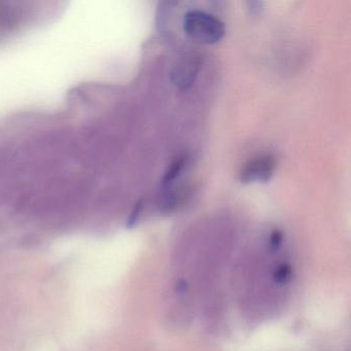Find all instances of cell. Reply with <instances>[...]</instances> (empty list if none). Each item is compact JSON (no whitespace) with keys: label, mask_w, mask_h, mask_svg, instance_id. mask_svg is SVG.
<instances>
[{"label":"cell","mask_w":351,"mask_h":351,"mask_svg":"<svg viewBox=\"0 0 351 351\" xmlns=\"http://www.w3.org/2000/svg\"><path fill=\"white\" fill-rule=\"evenodd\" d=\"M182 27L189 38L202 44H217L226 34L225 24L210 14L190 11L184 15Z\"/></svg>","instance_id":"cell-1"},{"label":"cell","mask_w":351,"mask_h":351,"mask_svg":"<svg viewBox=\"0 0 351 351\" xmlns=\"http://www.w3.org/2000/svg\"><path fill=\"white\" fill-rule=\"evenodd\" d=\"M274 158L272 156H263L246 164L240 173L242 184L267 182L271 180L275 171Z\"/></svg>","instance_id":"cell-2"},{"label":"cell","mask_w":351,"mask_h":351,"mask_svg":"<svg viewBox=\"0 0 351 351\" xmlns=\"http://www.w3.org/2000/svg\"><path fill=\"white\" fill-rule=\"evenodd\" d=\"M198 67L196 62H188L184 66H178V69L172 73L174 83L180 87H188L194 82Z\"/></svg>","instance_id":"cell-3"},{"label":"cell","mask_w":351,"mask_h":351,"mask_svg":"<svg viewBox=\"0 0 351 351\" xmlns=\"http://www.w3.org/2000/svg\"><path fill=\"white\" fill-rule=\"evenodd\" d=\"M186 165V158H180V159L176 160L171 167H169L168 171L166 172L165 176L163 178V186H168L176 180L182 173V169Z\"/></svg>","instance_id":"cell-4"},{"label":"cell","mask_w":351,"mask_h":351,"mask_svg":"<svg viewBox=\"0 0 351 351\" xmlns=\"http://www.w3.org/2000/svg\"><path fill=\"white\" fill-rule=\"evenodd\" d=\"M291 277V267L287 264H282L276 268L273 274V280L276 285H285Z\"/></svg>","instance_id":"cell-5"},{"label":"cell","mask_w":351,"mask_h":351,"mask_svg":"<svg viewBox=\"0 0 351 351\" xmlns=\"http://www.w3.org/2000/svg\"><path fill=\"white\" fill-rule=\"evenodd\" d=\"M282 233H281L280 231H278V230L273 232V233L271 234L270 237L271 248H272V250H277V248L280 246L281 242H282Z\"/></svg>","instance_id":"cell-6"}]
</instances>
